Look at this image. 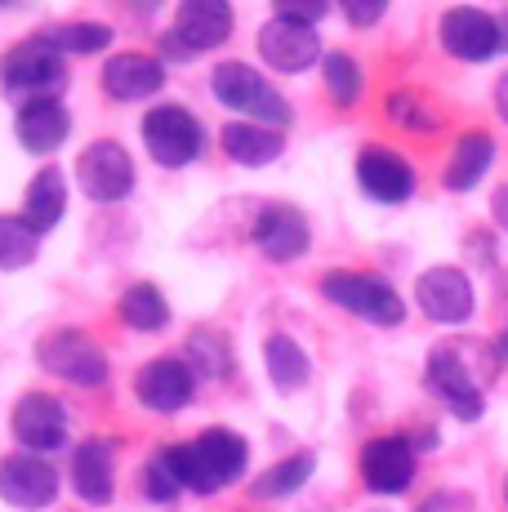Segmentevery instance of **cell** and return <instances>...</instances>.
Wrapping results in <instances>:
<instances>
[{
  "label": "cell",
  "instance_id": "obj_23",
  "mask_svg": "<svg viewBox=\"0 0 508 512\" xmlns=\"http://www.w3.org/2000/svg\"><path fill=\"white\" fill-rule=\"evenodd\" d=\"M223 152L232 156L237 165H250V170H259V165H272L281 156V134L268 130V125H250V121H232L223 125Z\"/></svg>",
  "mask_w": 508,
  "mask_h": 512
},
{
  "label": "cell",
  "instance_id": "obj_39",
  "mask_svg": "<svg viewBox=\"0 0 508 512\" xmlns=\"http://www.w3.org/2000/svg\"><path fill=\"white\" fill-rule=\"evenodd\" d=\"M495 27H500V49H508V9L495 14Z\"/></svg>",
  "mask_w": 508,
  "mask_h": 512
},
{
  "label": "cell",
  "instance_id": "obj_24",
  "mask_svg": "<svg viewBox=\"0 0 508 512\" xmlns=\"http://www.w3.org/2000/svg\"><path fill=\"white\" fill-rule=\"evenodd\" d=\"M495 161V139L486 130H468L464 139L455 143L451 152V165H446V187L451 192H473L477 179H486Z\"/></svg>",
  "mask_w": 508,
  "mask_h": 512
},
{
  "label": "cell",
  "instance_id": "obj_3",
  "mask_svg": "<svg viewBox=\"0 0 508 512\" xmlns=\"http://www.w3.org/2000/svg\"><path fill=\"white\" fill-rule=\"evenodd\" d=\"M321 294L339 308H348L353 317L370 321V326H402L406 303L384 277L375 272H326L321 277Z\"/></svg>",
  "mask_w": 508,
  "mask_h": 512
},
{
  "label": "cell",
  "instance_id": "obj_33",
  "mask_svg": "<svg viewBox=\"0 0 508 512\" xmlns=\"http://www.w3.org/2000/svg\"><path fill=\"white\" fill-rule=\"evenodd\" d=\"M143 490H148L152 504H174V495H179V481H174V472L165 468L161 455H152L148 472H143Z\"/></svg>",
  "mask_w": 508,
  "mask_h": 512
},
{
  "label": "cell",
  "instance_id": "obj_35",
  "mask_svg": "<svg viewBox=\"0 0 508 512\" xmlns=\"http://www.w3.org/2000/svg\"><path fill=\"white\" fill-rule=\"evenodd\" d=\"M419 512H473L468 504V495H459V490H437V495H428Z\"/></svg>",
  "mask_w": 508,
  "mask_h": 512
},
{
  "label": "cell",
  "instance_id": "obj_9",
  "mask_svg": "<svg viewBox=\"0 0 508 512\" xmlns=\"http://www.w3.org/2000/svg\"><path fill=\"white\" fill-rule=\"evenodd\" d=\"M76 179H81V192L90 196V201H103V205L121 201V196H130V187H134V161L121 143L103 139V143H94L81 152Z\"/></svg>",
  "mask_w": 508,
  "mask_h": 512
},
{
  "label": "cell",
  "instance_id": "obj_31",
  "mask_svg": "<svg viewBox=\"0 0 508 512\" xmlns=\"http://www.w3.org/2000/svg\"><path fill=\"white\" fill-rule=\"evenodd\" d=\"M321 76H326V90L339 107H353L361 98V85H366V76H361L353 54H326L321 58Z\"/></svg>",
  "mask_w": 508,
  "mask_h": 512
},
{
  "label": "cell",
  "instance_id": "obj_27",
  "mask_svg": "<svg viewBox=\"0 0 508 512\" xmlns=\"http://www.w3.org/2000/svg\"><path fill=\"white\" fill-rule=\"evenodd\" d=\"M312 468H317V459H312L308 450L304 455H290V459H281V464H272L263 477H254L250 495L254 499H290L312 477Z\"/></svg>",
  "mask_w": 508,
  "mask_h": 512
},
{
  "label": "cell",
  "instance_id": "obj_8",
  "mask_svg": "<svg viewBox=\"0 0 508 512\" xmlns=\"http://www.w3.org/2000/svg\"><path fill=\"white\" fill-rule=\"evenodd\" d=\"M415 303L437 326H464L473 317V281H468V272L451 268V263L428 268L415 281Z\"/></svg>",
  "mask_w": 508,
  "mask_h": 512
},
{
  "label": "cell",
  "instance_id": "obj_30",
  "mask_svg": "<svg viewBox=\"0 0 508 512\" xmlns=\"http://www.w3.org/2000/svg\"><path fill=\"white\" fill-rule=\"evenodd\" d=\"M188 366L201 379H228L232 374V348L219 330H197L188 339Z\"/></svg>",
  "mask_w": 508,
  "mask_h": 512
},
{
  "label": "cell",
  "instance_id": "obj_26",
  "mask_svg": "<svg viewBox=\"0 0 508 512\" xmlns=\"http://www.w3.org/2000/svg\"><path fill=\"white\" fill-rule=\"evenodd\" d=\"M121 321L130 330L152 334V330H161L165 321H170V303L161 299V290H156V285L139 281V285H130V290L121 294Z\"/></svg>",
  "mask_w": 508,
  "mask_h": 512
},
{
  "label": "cell",
  "instance_id": "obj_40",
  "mask_svg": "<svg viewBox=\"0 0 508 512\" xmlns=\"http://www.w3.org/2000/svg\"><path fill=\"white\" fill-rule=\"evenodd\" d=\"M495 357H500V366H508V330L495 339Z\"/></svg>",
  "mask_w": 508,
  "mask_h": 512
},
{
  "label": "cell",
  "instance_id": "obj_32",
  "mask_svg": "<svg viewBox=\"0 0 508 512\" xmlns=\"http://www.w3.org/2000/svg\"><path fill=\"white\" fill-rule=\"evenodd\" d=\"M36 232L27 228L23 219H0V268L14 272V268H27L36 259Z\"/></svg>",
  "mask_w": 508,
  "mask_h": 512
},
{
  "label": "cell",
  "instance_id": "obj_13",
  "mask_svg": "<svg viewBox=\"0 0 508 512\" xmlns=\"http://www.w3.org/2000/svg\"><path fill=\"white\" fill-rule=\"evenodd\" d=\"M0 499L14 508H50L58 499V472L36 455H9L0 464Z\"/></svg>",
  "mask_w": 508,
  "mask_h": 512
},
{
  "label": "cell",
  "instance_id": "obj_37",
  "mask_svg": "<svg viewBox=\"0 0 508 512\" xmlns=\"http://www.w3.org/2000/svg\"><path fill=\"white\" fill-rule=\"evenodd\" d=\"M491 214H495V223L508 232V187H500V192L491 196Z\"/></svg>",
  "mask_w": 508,
  "mask_h": 512
},
{
  "label": "cell",
  "instance_id": "obj_18",
  "mask_svg": "<svg viewBox=\"0 0 508 512\" xmlns=\"http://www.w3.org/2000/svg\"><path fill=\"white\" fill-rule=\"evenodd\" d=\"M259 54L277 72H308L321 58V36H317V27H295V23L272 18L259 32Z\"/></svg>",
  "mask_w": 508,
  "mask_h": 512
},
{
  "label": "cell",
  "instance_id": "obj_19",
  "mask_svg": "<svg viewBox=\"0 0 508 512\" xmlns=\"http://www.w3.org/2000/svg\"><path fill=\"white\" fill-rule=\"evenodd\" d=\"M165 85V67L161 58L152 54H116L103 63V90L116 98V103H139V98L156 94Z\"/></svg>",
  "mask_w": 508,
  "mask_h": 512
},
{
  "label": "cell",
  "instance_id": "obj_41",
  "mask_svg": "<svg viewBox=\"0 0 508 512\" xmlns=\"http://www.w3.org/2000/svg\"><path fill=\"white\" fill-rule=\"evenodd\" d=\"M504 504H508V477H504Z\"/></svg>",
  "mask_w": 508,
  "mask_h": 512
},
{
  "label": "cell",
  "instance_id": "obj_28",
  "mask_svg": "<svg viewBox=\"0 0 508 512\" xmlns=\"http://www.w3.org/2000/svg\"><path fill=\"white\" fill-rule=\"evenodd\" d=\"M384 112L393 125H402V130H415V134H433L437 125H442V112H437L433 103H428L419 90H393L384 98Z\"/></svg>",
  "mask_w": 508,
  "mask_h": 512
},
{
  "label": "cell",
  "instance_id": "obj_25",
  "mask_svg": "<svg viewBox=\"0 0 508 512\" xmlns=\"http://www.w3.org/2000/svg\"><path fill=\"white\" fill-rule=\"evenodd\" d=\"M263 361H268V379L277 383L281 392H295V388H304V383L312 379L308 352L299 348L290 334H272L268 348H263Z\"/></svg>",
  "mask_w": 508,
  "mask_h": 512
},
{
  "label": "cell",
  "instance_id": "obj_10",
  "mask_svg": "<svg viewBox=\"0 0 508 512\" xmlns=\"http://www.w3.org/2000/svg\"><path fill=\"white\" fill-rule=\"evenodd\" d=\"M437 32H442V49L455 54L459 63H486L491 54H500V27H495V14H486V9H446Z\"/></svg>",
  "mask_w": 508,
  "mask_h": 512
},
{
  "label": "cell",
  "instance_id": "obj_29",
  "mask_svg": "<svg viewBox=\"0 0 508 512\" xmlns=\"http://www.w3.org/2000/svg\"><path fill=\"white\" fill-rule=\"evenodd\" d=\"M41 41L58 49V54H99V49L112 45V27L103 23H58L45 27Z\"/></svg>",
  "mask_w": 508,
  "mask_h": 512
},
{
  "label": "cell",
  "instance_id": "obj_2",
  "mask_svg": "<svg viewBox=\"0 0 508 512\" xmlns=\"http://www.w3.org/2000/svg\"><path fill=\"white\" fill-rule=\"evenodd\" d=\"M214 98L232 112H241L250 125H290V103L263 81V72H254L246 63H219L214 67Z\"/></svg>",
  "mask_w": 508,
  "mask_h": 512
},
{
  "label": "cell",
  "instance_id": "obj_6",
  "mask_svg": "<svg viewBox=\"0 0 508 512\" xmlns=\"http://www.w3.org/2000/svg\"><path fill=\"white\" fill-rule=\"evenodd\" d=\"M424 379H428V392H433V397L442 401L455 419H464V423L482 419L486 397H482V388H477V379L468 374L459 348H433V352H428Z\"/></svg>",
  "mask_w": 508,
  "mask_h": 512
},
{
  "label": "cell",
  "instance_id": "obj_14",
  "mask_svg": "<svg viewBox=\"0 0 508 512\" xmlns=\"http://www.w3.org/2000/svg\"><path fill=\"white\" fill-rule=\"evenodd\" d=\"M361 481L379 495H402L415 481V446L406 437H375L361 446Z\"/></svg>",
  "mask_w": 508,
  "mask_h": 512
},
{
  "label": "cell",
  "instance_id": "obj_22",
  "mask_svg": "<svg viewBox=\"0 0 508 512\" xmlns=\"http://www.w3.org/2000/svg\"><path fill=\"white\" fill-rule=\"evenodd\" d=\"M63 210H67V179H63V170L45 165V170L32 179V187H27V196H23V223L41 236V232L58 228Z\"/></svg>",
  "mask_w": 508,
  "mask_h": 512
},
{
  "label": "cell",
  "instance_id": "obj_1",
  "mask_svg": "<svg viewBox=\"0 0 508 512\" xmlns=\"http://www.w3.org/2000/svg\"><path fill=\"white\" fill-rule=\"evenodd\" d=\"M165 468L174 472V481L197 495H214L223 490L228 481H237L246 472V459H250V446L228 428H210L205 437L197 441H183V446H165L161 450Z\"/></svg>",
  "mask_w": 508,
  "mask_h": 512
},
{
  "label": "cell",
  "instance_id": "obj_12",
  "mask_svg": "<svg viewBox=\"0 0 508 512\" xmlns=\"http://www.w3.org/2000/svg\"><path fill=\"white\" fill-rule=\"evenodd\" d=\"M308 241H312L308 219L286 201L263 205L259 219H254V245H259L263 259H272V263H295L299 254H308Z\"/></svg>",
  "mask_w": 508,
  "mask_h": 512
},
{
  "label": "cell",
  "instance_id": "obj_38",
  "mask_svg": "<svg viewBox=\"0 0 508 512\" xmlns=\"http://www.w3.org/2000/svg\"><path fill=\"white\" fill-rule=\"evenodd\" d=\"M495 107H500V116L508 121V72L500 76V85H495Z\"/></svg>",
  "mask_w": 508,
  "mask_h": 512
},
{
  "label": "cell",
  "instance_id": "obj_7",
  "mask_svg": "<svg viewBox=\"0 0 508 512\" xmlns=\"http://www.w3.org/2000/svg\"><path fill=\"white\" fill-rule=\"evenodd\" d=\"M232 36V9L223 0H188L174 14V32L165 36V54L192 58L201 49H214Z\"/></svg>",
  "mask_w": 508,
  "mask_h": 512
},
{
  "label": "cell",
  "instance_id": "obj_15",
  "mask_svg": "<svg viewBox=\"0 0 508 512\" xmlns=\"http://www.w3.org/2000/svg\"><path fill=\"white\" fill-rule=\"evenodd\" d=\"M0 81H5L9 90H32V94L54 90V85H63V54L45 45L41 36L18 41L5 58H0Z\"/></svg>",
  "mask_w": 508,
  "mask_h": 512
},
{
  "label": "cell",
  "instance_id": "obj_11",
  "mask_svg": "<svg viewBox=\"0 0 508 512\" xmlns=\"http://www.w3.org/2000/svg\"><path fill=\"white\" fill-rule=\"evenodd\" d=\"M134 392H139V401L148 410H156V415H174V410H183L197 397V374H192V366L183 357H156L139 370Z\"/></svg>",
  "mask_w": 508,
  "mask_h": 512
},
{
  "label": "cell",
  "instance_id": "obj_17",
  "mask_svg": "<svg viewBox=\"0 0 508 512\" xmlns=\"http://www.w3.org/2000/svg\"><path fill=\"white\" fill-rule=\"evenodd\" d=\"M14 437L23 441L32 455H45V450H58L67 441V415L54 397L45 392H27L14 406Z\"/></svg>",
  "mask_w": 508,
  "mask_h": 512
},
{
  "label": "cell",
  "instance_id": "obj_21",
  "mask_svg": "<svg viewBox=\"0 0 508 512\" xmlns=\"http://www.w3.org/2000/svg\"><path fill=\"white\" fill-rule=\"evenodd\" d=\"M112 459H116V450H112V441H103V437H90L76 446L72 486L85 504H94V508L112 504Z\"/></svg>",
  "mask_w": 508,
  "mask_h": 512
},
{
  "label": "cell",
  "instance_id": "obj_5",
  "mask_svg": "<svg viewBox=\"0 0 508 512\" xmlns=\"http://www.w3.org/2000/svg\"><path fill=\"white\" fill-rule=\"evenodd\" d=\"M143 143H148V156L156 165L179 170V165L201 156L205 134H201L197 116L183 112V107H152V112L143 116Z\"/></svg>",
  "mask_w": 508,
  "mask_h": 512
},
{
  "label": "cell",
  "instance_id": "obj_36",
  "mask_svg": "<svg viewBox=\"0 0 508 512\" xmlns=\"http://www.w3.org/2000/svg\"><path fill=\"white\" fill-rule=\"evenodd\" d=\"M344 14H348V23L353 27H370V23H379V18H384V0H348L344 5Z\"/></svg>",
  "mask_w": 508,
  "mask_h": 512
},
{
  "label": "cell",
  "instance_id": "obj_16",
  "mask_svg": "<svg viewBox=\"0 0 508 512\" xmlns=\"http://www.w3.org/2000/svg\"><path fill=\"white\" fill-rule=\"evenodd\" d=\"M357 183L366 196H375V201L384 205H397V201H410L415 196V165L406 161V156L388 152V147H366V152L357 156Z\"/></svg>",
  "mask_w": 508,
  "mask_h": 512
},
{
  "label": "cell",
  "instance_id": "obj_4",
  "mask_svg": "<svg viewBox=\"0 0 508 512\" xmlns=\"http://www.w3.org/2000/svg\"><path fill=\"white\" fill-rule=\"evenodd\" d=\"M36 357H41V366L50 374H58L67 383H81V388H99L107 379L103 348L81 330H50L36 343Z\"/></svg>",
  "mask_w": 508,
  "mask_h": 512
},
{
  "label": "cell",
  "instance_id": "obj_20",
  "mask_svg": "<svg viewBox=\"0 0 508 512\" xmlns=\"http://www.w3.org/2000/svg\"><path fill=\"white\" fill-rule=\"evenodd\" d=\"M14 130L27 152H54L72 130V116H67V107L58 98H32V103L18 107Z\"/></svg>",
  "mask_w": 508,
  "mask_h": 512
},
{
  "label": "cell",
  "instance_id": "obj_34",
  "mask_svg": "<svg viewBox=\"0 0 508 512\" xmlns=\"http://www.w3.org/2000/svg\"><path fill=\"white\" fill-rule=\"evenodd\" d=\"M326 14H330V5H321V0L317 5H277L281 23H295V27H317Z\"/></svg>",
  "mask_w": 508,
  "mask_h": 512
}]
</instances>
